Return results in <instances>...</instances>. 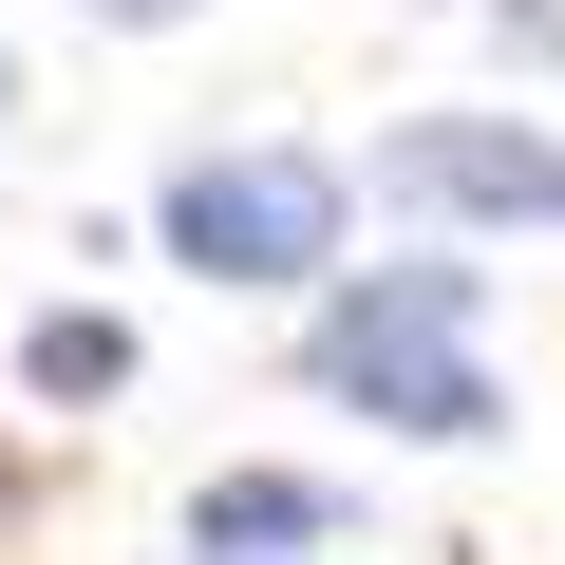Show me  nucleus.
I'll use <instances>...</instances> for the list:
<instances>
[{"instance_id": "obj_5", "label": "nucleus", "mask_w": 565, "mask_h": 565, "mask_svg": "<svg viewBox=\"0 0 565 565\" xmlns=\"http://www.w3.org/2000/svg\"><path fill=\"white\" fill-rule=\"evenodd\" d=\"M20 377H39V396H57V415H76V396H114V377H132V340H114V321H95V302H57V321H39V340H20Z\"/></svg>"}, {"instance_id": "obj_2", "label": "nucleus", "mask_w": 565, "mask_h": 565, "mask_svg": "<svg viewBox=\"0 0 565 565\" xmlns=\"http://www.w3.org/2000/svg\"><path fill=\"white\" fill-rule=\"evenodd\" d=\"M151 226H170V264H189V282H321V264H340V226H359V170H340V151L245 132V151H189Z\"/></svg>"}, {"instance_id": "obj_1", "label": "nucleus", "mask_w": 565, "mask_h": 565, "mask_svg": "<svg viewBox=\"0 0 565 565\" xmlns=\"http://www.w3.org/2000/svg\"><path fill=\"white\" fill-rule=\"evenodd\" d=\"M471 321H490V264L415 245V264H359L340 302L302 321V377H321V396H359V415H377V434H415V452H471V434L509 415V377L471 359Z\"/></svg>"}, {"instance_id": "obj_4", "label": "nucleus", "mask_w": 565, "mask_h": 565, "mask_svg": "<svg viewBox=\"0 0 565 565\" xmlns=\"http://www.w3.org/2000/svg\"><path fill=\"white\" fill-rule=\"evenodd\" d=\"M359 509L321 490V471H207L189 490V565H321Z\"/></svg>"}, {"instance_id": "obj_3", "label": "nucleus", "mask_w": 565, "mask_h": 565, "mask_svg": "<svg viewBox=\"0 0 565 565\" xmlns=\"http://www.w3.org/2000/svg\"><path fill=\"white\" fill-rule=\"evenodd\" d=\"M377 207H434V226H565V132H546V114H396V132H377Z\"/></svg>"}, {"instance_id": "obj_6", "label": "nucleus", "mask_w": 565, "mask_h": 565, "mask_svg": "<svg viewBox=\"0 0 565 565\" xmlns=\"http://www.w3.org/2000/svg\"><path fill=\"white\" fill-rule=\"evenodd\" d=\"M76 20H114V39H170V20H207V0H76Z\"/></svg>"}]
</instances>
